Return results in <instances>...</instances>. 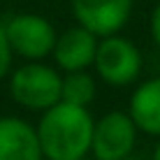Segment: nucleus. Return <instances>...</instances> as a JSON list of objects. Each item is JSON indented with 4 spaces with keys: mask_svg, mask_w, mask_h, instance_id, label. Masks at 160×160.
Instances as JSON below:
<instances>
[{
    "mask_svg": "<svg viewBox=\"0 0 160 160\" xmlns=\"http://www.w3.org/2000/svg\"><path fill=\"white\" fill-rule=\"evenodd\" d=\"M151 35H153V40H156V44L160 47V0H158L156 9H153V14H151Z\"/></svg>",
    "mask_w": 160,
    "mask_h": 160,
    "instance_id": "nucleus-12",
    "label": "nucleus"
},
{
    "mask_svg": "<svg viewBox=\"0 0 160 160\" xmlns=\"http://www.w3.org/2000/svg\"><path fill=\"white\" fill-rule=\"evenodd\" d=\"M98 35H93L91 30L74 26L68 28L65 32H60L56 37L51 56L56 60V65L65 72H79L93 65L95 60V51H98Z\"/></svg>",
    "mask_w": 160,
    "mask_h": 160,
    "instance_id": "nucleus-7",
    "label": "nucleus"
},
{
    "mask_svg": "<svg viewBox=\"0 0 160 160\" xmlns=\"http://www.w3.org/2000/svg\"><path fill=\"white\" fill-rule=\"evenodd\" d=\"M12 47H9V40L5 35V28L0 26V79L9 72V65H12Z\"/></svg>",
    "mask_w": 160,
    "mask_h": 160,
    "instance_id": "nucleus-11",
    "label": "nucleus"
},
{
    "mask_svg": "<svg viewBox=\"0 0 160 160\" xmlns=\"http://www.w3.org/2000/svg\"><path fill=\"white\" fill-rule=\"evenodd\" d=\"M5 35L9 40L12 51L28 60H42L51 56L58 37L51 21H47L40 14H16L14 19L7 21Z\"/></svg>",
    "mask_w": 160,
    "mask_h": 160,
    "instance_id": "nucleus-5",
    "label": "nucleus"
},
{
    "mask_svg": "<svg viewBox=\"0 0 160 160\" xmlns=\"http://www.w3.org/2000/svg\"><path fill=\"white\" fill-rule=\"evenodd\" d=\"M60 86L63 77L58 74V70L37 60L19 68L9 81L14 102L30 112H47L49 107L60 102Z\"/></svg>",
    "mask_w": 160,
    "mask_h": 160,
    "instance_id": "nucleus-2",
    "label": "nucleus"
},
{
    "mask_svg": "<svg viewBox=\"0 0 160 160\" xmlns=\"http://www.w3.org/2000/svg\"><path fill=\"white\" fill-rule=\"evenodd\" d=\"M95 72L109 86H128L142 72V53L135 42L121 35H109L98 42Z\"/></svg>",
    "mask_w": 160,
    "mask_h": 160,
    "instance_id": "nucleus-3",
    "label": "nucleus"
},
{
    "mask_svg": "<svg viewBox=\"0 0 160 160\" xmlns=\"http://www.w3.org/2000/svg\"><path fill=\"white\" fill-rule=\"evenodd\" d=\"M93 116L86 107L56 102L42 114L37 123V139L47 160H84L91 153Z\"/></svg>",
    "mask_w": 160,
    "mask_h": 160,
    "instance_id": "nucleus-1",
    "label": "nucleus"
},
{
    "mask_svg": "<svg viewBox=\"0 0 160 160\" xmlns=\"http://www.w3.org/2000/svg\"><path fill=\"white\" fill-rule=\"evenodd\" d=\"M123 160H144V158H137V156H128V158H123Z\"/></svg>",
    "mask_w": 160,
    "mask_h": 160,
    "instance_id": "nucleus-14",
    "label": "nucleus"
},
{
    "mask_svg": "<svg viewBox=\"0 0 160 160\" xmlns=\"http://www.w3.org/2000/svg\"><path fill=\"white\" fill-rule=\"evenodd\" d=\"M95 98V79L86 72H68L63 77V86H60V100L77 104V107H88Z\"/></svg>",
    "mask_w": 160,
    "mask_h": 160,
    "instance_id": "nucleus-10",
    "label": "nucleus"
},
{
    "mask_svg": "<svg viewBox=\"0 0 160 160\" xmlns=\"http://www.w3.org/2000/svg\"><path fill=\"white\" fill-rule=\"evenodd\" d=\"M137 125L128 112H107L93 123L91 153L95 160H123L132 156Z\"/></svg>",
    "mask_w": 160,
    "mask_h": 160,
    "instance_id": "nucleus-4",
    "label": "nucleus"
},
{
    "mask_svg": "<svg viewBox=\"0 0 160 160\" xmlns=\"http://www.w3.org/2000/svg\"><path fill=\"white\" fill-rule=\"evenodd\" d=\"M130 118L137 130L151 137H160V77L148 79L135 88L130 95Z\"/></svg>",
    "mask_w": 160,
    "mask_h": 160,
    "instance_id": "nucleus-9",
    "label": "nucleus"
},
{
    "mask_svg": "<svg viewBox=\"0 0 160 160\" xmlns=\"http://www.w3.org/2000/svg\"><path fill=\"white\" fill-rule=\"evenodd\" d=\"M0 160H44L37 130L16 116L0 118Z\"/></svg>",
    "mask_w": 160,
    "mask_h": 160,
    "instance_id": "nucleus-8",
    "label": "nucleus"
},
{
    "mask_svg": "<svg viewBox=\"0 0 160 160\" xmlns=\"http://www.w3.org/2000/svg\"><path fill=\"white\" fill-rule=\"evenodd\" d=\"M151 160H160V142H158V146L153 148V158Z\"/></svg>",
    "mask_w": 160,
    "mask_h": 160,
    "instance_id": "nucleus-13",
    "label": "nucleus"
},
{
    "mask_svg": "<svg viewBox=\"0 0 160 160\" xmlns=\"http://www.w3.org/2000/svg\"><path fill=\"white\" fill-rule=\"evenodd\" d=\"M135 0H70L72 14L81 28L98 37H109L128 23Z\"/></svg>",
    "mask_w": 160,
    "mask_h": 160,
    "instance_id": "nucleus-6",
    "label": "nucleus"
}]
</instances>
